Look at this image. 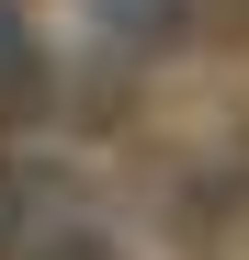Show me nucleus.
Instances as JSON below:
<instances>
[{"instance_id":"nucleus-1","label":"nucleus","mask_w":249,"mask_h":260,"mask_svg":"<svg viewBox=\"0 0 249 260\" xmlns=\"http://www.w3.org/2000/svg\"><path fill=\"white\" fill-rule=\"evenodd\" d=\"M46 113V46H34L23 0H0V124H34Z\"/></svg>"}]
</instances>
